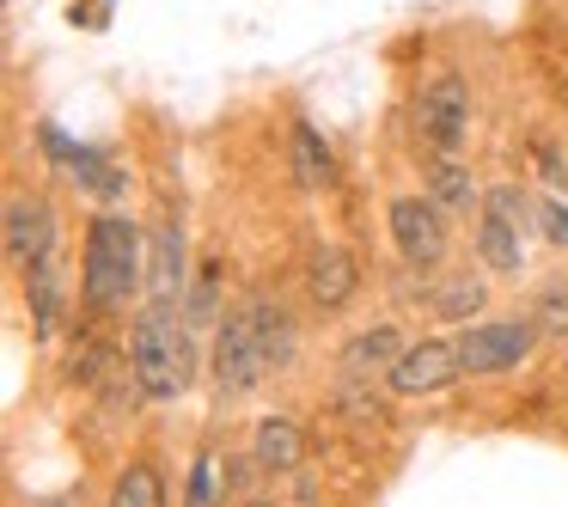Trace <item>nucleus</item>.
Here are the masks:
<instances>
[{
    "label": "nucleus",
    "mask_w": 568,
    "mask_h": 507,
    "mask_svg": "<svg viewBox=\"0 0 568 507\" xmlns=\"http://www.w3.org/2000/svg\"><path fill=\"white\" fill-rule=\"evenodd\" d=\"M184 294V233L178 226H160L153 233V300H172Z\"/></svg>",
    "instance_id": "obj_11"
},
{
    "label": "nucleus",
    "mask_w": 568,
    "mask_h": 507,
    "mask_svg": "<svg viewBox=\"0 0 568 507\" xmlns=\"http://www.w3.org/2000/svg\"><path fill=\"white\" fill-rule=\"evenodd\" d=\"M477 251H483V263L489 270H501V275H514L519 270V226H507V221H495V214H483V226H477Z\"/></svg>",
    "instance_id": "obj_14"
},
{
    "label": "nucleus",
    "mask_w": 568,
    "mask_h": 507,
    "mask_svg": "<svg viewBox=\"0 0 568 507\" xmlns=\"http://www.w3.org/2000/svg\"><path fill=\"white\" fill-rule=\"evenodd\" d=\"M257 507H270V501H257Z\"/></svg>",
    "instance_id": "obj_25"
},
{
    "label": "nucleus",
    "mask_w": 568,
    "mask_h": 507,
    "mask_svg": "<svg viewBox=\"0 0 568 507\" xmlns=\"http://www.w3.org/2000/svg\"><path fill=\"white\" fill-rule=\"evenodd\" d=\"M129 367H135V385L148 397H184L190 392V331L165 300H153V312L135 318V336H129Z\"/></svg>",
    "instance_id": "obj_1"
},
{
    "label": "nucleus",
    "mask_w": 568,
    "mask_h": 507,
    "mask_svg": "<svg viewBox=\"0 0 568 507\" xmlns=\"http://www.w3.org/2000/svg\"><path fill=\"white\" fill-rule=\"evenodd\" d=\"M257 324H263V355H270V367H287L294 361V318L282 306H270V300H257Z\"/></svg>",
    "instance_id": "obj_16"
},
{
    "label": "nucleus",
    "mask_w": 568,
    "mask_h": 507,
    "mask_svg": "<svg viewBox=\"0 0 568 507\" xmlns=\"http://www.w3.org/2000/svg\"><path fill=\"white\" fill-rule=\"evenodd\" d=\"M458 343H409L404 361L392 367V392L422 397V392H440V385L458 379Z\"/></svg>",
    "instance_id": "obj_6"
},
{
    "label": "nucleus",
    "mask_w": 568,
    "mask_h": 507,
    "mask_svg": "<svg viewBox=\"0 0 568 507\" xmlns=\"http://www.w3.org/2000/svg\"><path fill=\"white\" fill-rule=\"evenodd\" d=\"M538 324L544 336H568V287H544L538 294Z\"/></svg>",
    "instance_id": "obj_19"
},
{
    "label": "nucleus",
    "mask_w": 568,
    "mask_h": 507,
    "mask_svg": "<svg viewBox=\"0 0 568 507\" xmlns=\"http://www.w3.org/2000/svg\"><path fill=\"white\" fill-rule=\"evenodd\" d=\"M141 282V233L123 214H104L92 221V245H87V300L99 312L123 306Z\"/></svg>",
    "instance_id": "obj_2"
},
{
    "label": "nucleus",
    "mask_w": 568,
    "mask_h": 507,
    "mask_svg": "<svg viewBox=\"0 0 568 507\" xmlns=\"http://www.w3.org/2000/svg\"><path fill=\"white\" fill-rule=\"evenodd\" d=\"M294 160H300V184H306V190H318L324 178H331V148L318 141V129H312V123L294 129Z\"/></svg>",
    "instance_id": "obj_17"
},
{
    "label": "nucleus",
    "mask_w": 568,
    "mask_h": 507,
    "mask_svg": "<svg viewBox=\"0 0 568 507\" xmlns=\"http://www.w3.org/2000/svg\"><path fill=\"white\" fill-rule=\"evenodd\" d=\"M270 373V355H263V324H257V306H239L226 312L221 336H214V379L221 392H251V385Z\"/></svg>",
    "instance_id": "obj_3"
},
{
    "label": "nucleus",
    "mask_w": 568,
    "mask_h": 507,
    "mask_svg": "<svg viewBox=\"0 0 568 507\" xmlns=\"http://www.w3.org/2000/svg\"><path fill=\"white\" fill-rule=\"evenodd\" d=\"M31 306H38V331L50 336L62 318V270H55V251L31 257Z\"/></svg>",
    "instance_id": "obj_12"
},
{
    "label": "nucleus",
    "mask_w": 568,
    "mask_h": 507,
    "mask_svg": "<svg viewBox=\"0 0 568 507\" xmlns=\"http://www.w3.org/2000/svg\"><path fill=\"white\" fill-rule=\"evenodd\" d=\"M306 294L318 312H336L355 300V257L343 245H312V263H306Z\"/></svg>",
    "instance_id": "obj_8"
},
{
    "label": "nucleus",
    "mask_w": 568,
    "mask_h": 507,
    "mask_svg": "<svg viewBox=\"0 0 568 507\" xmlns=\"http://www.w3.org/2000/svg\"><path fill=\"white\" fill-rule=\"evenodd\" d=\"M257 458L270 470H294L300 458H306V434H300L294 422H263L257 428Z\"/></svg>",
    "instance_id": "obj_13"
},
{
    "label": "nucleus",
    "mask_w": 568,
    "mask_h": 507,
    "mask_svg": "<svg viewBox=\"0 0 568 507\" xmlns=\"http://www.w3.org/2000/svg\"><path fill=\"white\" fill-rule=\"evenodd\" d=\"M483 202H489V214H495V221H507V226H519V233H526V221H531V202L519 196L514 184H507V190H489Z\"/></svg>",
    "instance_id": "obj_21"
},
{
    "label": "nucleus",
    "mask_w": 568,
    "mask_h": 507,
    "mask_svg": "<svg viewBox=\"0 0 568 507\" xmlns=\"http://www.w3.org/2000/svg\"><path fill=\"white\" fill-rule=\"evenodd\" d=\"M7 251L13 257H43V251H55V221H50V209L43 202H31V196H13L7 202Z\"/></svg>",
    "instance_id": "obj_9"
},
{
    "label": "nucleus",
    "mask_w": 568,
    "mask_h": 507,
    "mask_svg": "<svg viewBox=\"0 0 568 507\" xmlns=\"http://www.w3.org/2000/svg\"><path fill=\"white\" fill-rule=\"evenodd\" d=\"M404 336H397L392 331V324H373V331H361L355 336V343H348V373H392L397 367V361H404Z\"/></svg>",
    "instance_id": "obj_10"
},
{
    "label": "nucleus",
    "mask_w": 568,
    "mask_h": 507,
    "mask_svg": "<svg viewBox=\"0 0 568 507\" xmlns=\"http://www.w3.org/2000/svg\"><path fill=\"white\" fill-rule=\"evenodd\" d=\"M538 221H544V233H550L556 245H568V209H562V202H544Z\"/></svg>",
    "instance_id": "obj_24"
},
{
    "label": "nucleus",
    "mask_w": 568,
    "mask_h": 507,
    "mask_svg": "<svg viewBox=\"0 0 568 507\" xmlns=\"http://www.w3.org/2000/svg\"><path fill=\"white\" fill-rule=\"evenodd\" d=\"M434 306H440L446 318H465V312H477V306H483V287L470 282V275H458V282H446V287H440V300H434Z\"/></svg>",
    "instance_id": "obj_20"
},
{
    "label": "nucleus",
    "mask_w": 568,
    "mask_h": 507,
    "mask_svg": "<svg viewBox=\"0 0 568 507\" xmlns=\"http://www.w3.org/2000/svg\"><path fill=\"white\" fill-rule=\"evenodd\" d=\"M531 331H538V324H477L470 336H458V367H465V373L514 367V361H526Z\"/></svg>",
    "instance_id": "obj_5"
},
{
    "label": "nucleus",
    "mask_w": 568,
    "mask_h": 507,
    "mask_svg": "<svg viewBox=\"0 0 568 507\" xmlns=\"http://www.w3.org/2000/svg\"><path fill=\"white\" fill-rule=\"evenodd\" d=\"M465 111H470L465 87H458V80L446 74L440 87H434L428 99H422V111H416L422 141H428L434 153H458V148H465Z\"/></svg>",
    "instance_id": "obj_7"
},
{
    "label": "nucleus",
    "mask_w": 568,
    "mask_h": 507,
    "mask_svg": "<svg viewBox=\"0 0 568 507\" xmlns=\"http://www.w3.org/2000/svg\"><path fill=\"white\" fill-rule=\"evenodd\" d=\"M111 507H160V477H153L148 465H129L123 477H116Z\"/></svg>",
    "instance_id": "obj_18"
},
{
    "label": "nucleus",
    "mask_w": 568,
    "mask_h": 507,
    "mask_svg": "<svg viewBox=\"0 0 568 507\" xmlns=\"http://www.w3.org/2000/svg\"><path fill=\"white\" fill-rule=\"evenodd\" d=\"M428 196H434V209H470V202H477V184H470L465 165L434 160L428 165Z\"/></svg>",
    "instance_id": "obj_15"
},
{
    "label": "nucleus",
    "mask_w": 568,
    "mask_h": 507,
    "mask_svg": "<svg viewBox=\"0 0 568 507\" xmlns=\"http://www.w3.org/2000/svg\"><path fill=\"white\" fill-rule=\"evenodd\" d=\"M214 477H221V470H214V458L202 453V458H196V470H190V495H184V507H214Z\"/></svg>",
    "instance_id": "obj_22"
},
{
    "label": "nucleus",
    "mask_w": 568,
    "mask_h": 507,
    "mask_svg": "<svg viewBox=\"0 0 568 507\" xmlns=\"http://www.w3.org/2000/svg\"><path fill=\"white\" fill-rule=\"evenodd\" d=\"M214 287H221V270H202L196 294H190V312H196V318H209V312H214Z\"/></svg>",
    "instance_id": "obj_23"
},
{
    "label": "nucleus",
    "mask_w": 568,
    "mask_h": 507,
    "mask_svg": "<svg viewBox=\"0 0 568 507\" xmlns=\"http://www.w3.org/2000/svg\"><path fill=\"white\" fill-rule=\"evenodd\" d=\"M392 239L409 263H422V270H434V263L446 257V221H440V209H428L422 196L392 202Z\"/></svg>",
    "instance_id": "obj_4"
}]
</instances>
